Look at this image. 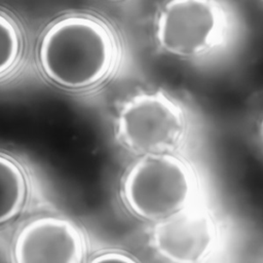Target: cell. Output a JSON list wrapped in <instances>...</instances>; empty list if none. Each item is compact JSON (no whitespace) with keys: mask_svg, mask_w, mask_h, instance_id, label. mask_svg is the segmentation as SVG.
I'll return each instance as SVG.
<instances>
[{"mask_svg":"<svg viewBox=\"0 0 263 263\" xmlns=\"http://www.w3.org/2000/svg\"><path fill=\"white\" fill-rule=\"evenodd\" d=\"M116 59L115 39L107 25L92 15L72 14L54 22L44 33L39 62L58 85L80 89L101 82Z\"/></svg>","mask_w":263,"mask_h":263,"instance_id":"cell-1","label":"cell"},{"mask_svg":"<svg viewBox=\"0 0 263 263\" xmlns=\"http://www.w3.org/2000/svg\"><path fill=\"white\" fill-rule=\"evenodd\" d=\"M197 183L190 165L171 152L142 155L126 171L121 198L136 217L158 221L192 204Z\"/></svg>","mask_w":263,"mask_h":263,"instance_id":"cell-2","label":"cell"},{"mask_svg":"<svg viewBox=\"0 0 263 263\" xmlns=\"http://www.w3.org/2000/svg\"><path fill=\"white\" fill-rule=\"evenodd\" d=\"M181 106L163 91H144L129 98L121 107L116 132L129 150L145 155L171 152L185 130Z\"/></svg>","mask_w":263,"mask_h":263,"instance_id":"cell-3","label":"cell"},{"mask_svg":"<svg viewBox=\"0 0 263 263\" xmlns=\"http://www.w3.org/2000/svg\"><path fill=\"white\" fill-rule=\"evenodd\" d=\"M224 25L216 0H166L156 18L155 37L166 53L193 58L217 43Z\"/></svg>","mask_w":263,"mask_h":263,"instance_id":"cell-4","label":"cell"},{"mask_svg":"<svg viewBox=\"0 0 263 263\" xmlns=\"http://www.w3.org/2000/svg\"><path fill=\"white\" fill-rule=\"evenodd\" d=\"M217 225L210 213L193 204L158 220L152 228L151 245L167 261L199 262L214 250Z\"/></svg>","mask_w":263,"mask_h":263,"instance_id":"cell-5","label":"cell"},{"mask_svg":"<svg viewBox=\"0 0 263 263\" xmlns=\"http://www.w3.org/2000/svg\"><path fill=\"white\" fill-rule=\"evenodd\" d=\"M84 254V239L77 226L53 216L27 223L13 248L14 260L18 263H80Z\"/></svg>","mask_w":263,"mask_h":263,"instance_id":"cell-6","label":"cell"},{"mask_svg":"<svg viewBox=\"0 0 263 263\" xmlns=\"http://www.w3.org/2000/svg\"><path fill=\"white\" fill-rule=\"evenodd\" d=\"M27 196V183L20 165L0 154V224L13 219L22 210Z\"/></svg>","mask_w":263,"mask_h":263,"instance_id":"cell-7","label":"cell"},{"mask_svg":"<svg viewBox=\"0 0 263 263\" xmlns=\"http://www.w3.org/2000/svg\"><path fill=\"white\" fill-rule=\"evenodd\" d=\"M20 52V32L14 23L0 12V75L13 67Z\"/></svg>","mask_w":263,"mask_h":263,"instance_id":"cell-8","label":"cell"},{"mask_svg":"<svg viewBox=\"0 0 263 263\" xmlns=\"http://www.w3.org/2000/svg\"><path fill=\"white\" fill-rule=\"evenodd\" d=\"M92 262H102V261H118V262H136L138 261L132 255L122 252V251H107L101 254H98L95 258L91 259Z\"/></svg>","mask_w":263,"mask_h":263,"instance_id":"cell-9","label":"cell"},{"mask_svg":"<svg viewBox=\"0 0 263 263\" xmlns=\"http://www.w3.org/2000/svg\"><path fill=\"white\" fill-rule=\"evenodd\" d=\"M259 136H260V139H261V142L263 144V117L260 121V125H259Z\"/></svg>","mask_w":263,"mask_h":263,"instance_id":"cell-10","label":"cell"}]
</instances>
